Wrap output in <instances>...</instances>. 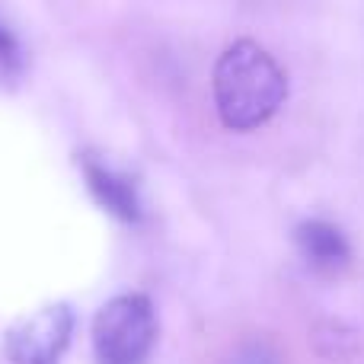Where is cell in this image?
<instances>
[{"instance_id":"cell-3","label":"cell","mask_w":364,"mask_h":364,"mask_svg":"<svg viewBox=\"0 0 364 364\" xmlns=\"http://www.w3.org/2000/svg\"><path fill=\"white\" fill-rule=\"evenodd\" d=\"M70 329L74 314L64 304L42 307L6 333V355L13 364H58L70 342Z\"/></svg>"},{"instance_id":"cell-4","label":"cell","mask_w":364,"mask_h":364,"mask_svg":"<svg viewBox=\"0 0 364 364\" xmlns=\"http://www.w3.org/2000/svg\"><path fill=\"white\" fill-rule=\"evenodd\" d=\"M83 176H87V186L93 192V198L106 208L109 214H115L125 224H138L144 208H141L138 188L128 176H122L119 170L100 164L93 157H83Z\"/></svg>"},{"instance_id":"cell-1","label":"cell","mask_w":364,"mask_h":364,"mask_svg":"<svg viewBox=\"0 0 364 364\" xmlns=\"http://www.w3.org/2000/svg\"><path fill=\"white\" fill-rule=\"evenodd\" d=\"M214 106L230 132H256L288 100V74L252 38H237L214 64Z\"/></svg>"},{"instance_id":"cell-6","label":"cell","mask_w":364,"mask_h":364,"mask_svg":"<svg viewBox=\"0 0 364 364\" xmlns=\"http://www.w3.org/2000/svg\"><path fill=\"white\" fill-rule=\"evenodd\" d=\"M16 68H19V45H16V38L0 26V74L6 77V74H13Z\"/></svg>"},{"instance_id":"cell-2","label":"cell","mask_w":364,"mask_h":364,"mask_svg":"<svg viewBox=\"0 0 364 364\" xmlns=\"http://www.w3.org/2000/svg\"><path fill=\"white\" fill-rule=\"evenodd\" d=\"M157 342V316L144 294H119L96 314L93 348L100 364H147Z\"/></svg>"},{"instance_id":"cell-5","label":"cell","mask_w":364,"mask_h":364,"mask_svg":"<svg viewBox=\"0 0 364 364\" xmlns=\"http://www.w3.org/2000/svg\"><path fill=\"white\" fill-rule=\"evenodd\" d=\"M297 246H301V256L310 262V269L323 272V275L342 272L352 259L346 233L329 220H304L297 227Z\"/></svg>"},{"instance_id":"cell-7","label":"cell","mask_w":364,"mask_h":364,"mask_svg":"<svg viewBox=\"0 0 364 364\" xmlns=\"http://www.w3.org/2000/svg\"><path fill=\"white\" fill-rule=\"evenodd\" d=\"M233 364H278V361H275V355H272L265 346L252 342V346H243V348H240L237 358H233Z\"/></svg>"}]
</instances>
